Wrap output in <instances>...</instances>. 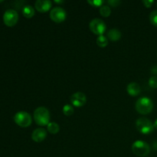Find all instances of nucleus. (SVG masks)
I'll return each mask as SVG.
<instances>
[{
    "instance_id": "39448f33",
    "label": "nucleus",
    "mask_w": 157,
    "mask_h": 157,
    "mask_svg": "<svg viewBox=\"0 0 157 157\" xmlns=\"http://www.w3.org/2000/svg\"><path fill=\"white\" fill-rule=\"evenodd\" d=\"M14 121L21 127H28L32 124V116L25 111H19L14 116Z\"/></svg>"
},
{
    "instance_id": "7ed1b4c3",
    "label": "nucleus",
    "mask_w": 157,
    "mask_h": 157,
    "mask_svg": "<svg viewBox=\"0 0 157 157\" xmlns=\"http://www.w3.org/2000/svg\"><path fill=\"white\" fill-rule=\"evenodd\" d=\"M136 127L138 131L142 134H150L154 130V126L151 121L145 117H140L136 120Z\"/></svg>"
},
{
    "instance_id": "6e6552de",
    "label": "nucleus",
    "mask_w": 157,
    "mask_h": 157,
    "mask_svg": "<svg viewBox=\"0 0 157 157\" xmlns=\"http://www.w3.org/2000/svg\"><path fill=\"white\" fill-rule=\"evenodd\" d=\"M67 13L63 8L56 6L53 8L50 12V18L53 21L56 23H61L65 20Z\"/></svg>"
},
{
    "instance_id": "9d476101",
    "label": "nucleus",
    "mask_w": 157,
    "mask_h": 157,
    "mask_svg": "<svg viewBox=\"0 0 157 157\" xmlns=\"http://www.w3.org/2000/svg\"><path fill=\"white\" fill-rule=\"evenodd\" d=\"M52 3L50 0H37L35 2V7L38 12L44 13L52 8Z\"/></svg>"
},
{
    "instance_id": "393cba45",
    "label": "nucleus",
    "mask_w": 157,
    "mask_h": 157,
    "mask_svg": "<svg viewBox=\"0 0 157 157\" xmlns=\"http://www.w3.org/2000/svg\"><path fill=\"white\" fill-rule=\"evenodd\" d=\"M153 147H154L155 150H157V140L153 143Z\"/></svg>"
},
{
    "instance_id": "f8f14e48",
    "label": "nucleus",
    "mask_w": 157,
    "mask_h": 157,
    "mask_svg": "<svg viewBox=\"0 0 157 157\" xmlns=\"http://www.w3.org/2000/svg\"><path fill=\"white\" fill-rule=\"evenodd\" d=\"M127 91L128 94L132 97H136L140 94L141 88L139 84L136 82H131L127 85Z\"/></svg>"
},
{
    "instance_id": "9b49d317",
    "label": "nucleus",
    "mask_w": 157,
    "mask_h": 157,
    "mask_svg": "<svg viewBox=\"0 0 157 157\" xmlns=\"http://www.w3.org/2000/svg\"><path fill=\"white\" fill-rule=\"evenodd\" d=\"M47 136V131L43 128H37L32 132V139L35 143H41Z\"/></svg>"
},
{
    "instance_id": "bb28decb",
    "label": "nucleus",
    "mask_w": 157,
    "mask_h": 157,
    "mask_svg": "<svg viewBox=\"0 0 157 157\" xmlns=\"http://www.w3.org/2000/svg\"><path fill=\"white\" fill-rule=\"evenodd\" d=\"M153 126H154V128L157 129V119L155 121V122L153 123Z\"/></svg>"
},
{
    "instance_id": "dca6fc26",
    "label": "nucleus",
    "mask_w": 157,
    "mask_h": 157,
    "mask_svg": "<svg viewBox=\"0 0 157 157\" xmlns=\"http://www.w3.org/2000/svg\"><path fill=\"white\" fill-rule=\"evenodd\" d=\"M97 44L101 48H105L108 44V38L104 35H99L97 38Z\"/></svg>"
},
{
    "instance_id": "ddd939ff",
    "label": "nucleus",
    "mask_w": 157,
    "mask_h": 157,
    "mask_svg": "<svg viewBox=\"0 0 157 157\" xmlns=\"http://www.w3.org/2000/svg\"><path fill=\"white\" fill-rule=\"evenodd\" d=\"M107 38L112 41H117L121 38V32L117 29H111L107 32Z\"/></svg>"
},
{
    "instance_id": "b1692460",
    "label": "nucleus",
    "mask_w": 157,
    "mask_h": 157,
    "mask_svg": "<svg viewBox=\"0 0 157 157\" xmlns=\"http://www.w3.org/2000/svg\"><path fill=\"white\" fill-rule=\"evenodd\" d=\"M151 73L153 74V75H154L155 76H156L157 75V65H155V66H153V67H152Z\"/></svg>"
},
{
    "instance_id": "2eb2a0df",
    "label": "nucleus",
    "mask_w": 157,
    "mask_h": 157,
    "mask_svg": "<svg viewBox=\"0 0 157 157\" xmlns=\"http://www.w3.org/2000/svg\"><path fill=\"white\" fill-rule=\"evenodd\" d=\"M47 130L51 134H56L59 132L60 127L57 123L50 122L47 126Z\"/></svg>"
},
{
    "instance_id": "6ab92c4d",
    "label": "nucleus",
    "mask_w": 157,
    "mask_h": 157,
    "mask_svg": "<svg viewBox=\"0 0 157 157\" xmlns=\"http://www.w3.org/2000/svg\"><path fill=\"white\" fill-rule=\"evenodd\" d=\"M150 21L153 25L157 27V10L152 11L150 15Z\"/></svg>"
},
{
    "instance_id": "cd10ccee",
    "label": "nucleus",
    "mask_w": 157,
    "mask_h": 157,
    "mask_svg": "<svg viewBox=\"0 0 157 157\" xmlns=\"http://www.w3.org/2000/svg\"><path fill=\"white\" fill-rule=\"evenodd\" d=\"M2 2V0H0V2Z\"/></svg>"
},
{
    "instance_id": "423d86ee",
    "label": "nucleus",
    "mask_w": 157,
    "mask_h": 157,
    "mask_svg": "<svg viewBox=\"0 0 157 157\" xmlns=\"http://www.w3.org/2000/svg\"><path fill=\"white\" fill-rule=\"evenodd\" d=\"M89 28L94 34L98 35H104L107 29L105 22L101 18H94L91 20L89 24Z\"/></svg>"
},
{
    "instance_id": "f257e3e1",
    "label": "nucleus",
    "mask_w": 157,
    "mask_h": 157,
    "mask_svg": "<svg viewBox=\"0 0 157 157\" xmlns=\"http://www.w3.org/2000/svg\"><path fill=\"white\" fill-rule=\"evenodd\" d=\"M135 108L139 113L147 115L151 113L153 109V103L148 97H142L136 101Z\"/></svg>"
},
{
    "instance_id": "4468645a",
    "label": "nucleus",
    "mask_w": 157,
    "mask_h": 157,
    "mask_svg": "<svg viewBox=\"0 0 157 157\" xmlns=\"http://www.w3.org/2000/svg\"><path fill=\"white\" fill-rule=\"evenodd\" d=\"M22 14L25 18H32L35 15V9L31 5H26L22 8Z\"/></svg>"
},
{
    "instance_id": "4be33fe9",
    "label": "nucleus",
    "mask_w": 157,
    "mask_h": 157,
    "mask_svg": "<svg viewBox=\"0 0 157 157\" xmlns=\"http://www.w3.org/2000/svg\"><path fill=\"white\" fill-rule=\"evenodd\" d=\"M107 2L112 7H117L121 4V1L119 0H108Z\"/></svg>"
},
{
    "instance_id": "5701e85b",
    "label": "nucleus",
    "mask_w": 157,
    "mask_h": 157,
    "mask_svg": "<svg viewBox=\"0 0 157 157\" xmlns=\"http://www.w3.org/2000/svg\"><path fill=\"white\" fill-rule=\"evenodd\" d=\"M143 3L145 6V7L147 8H150L152 6V5L154 3V1L153 0H144L143 1Z\"/></svg>"
},
{
    "instance_id": "20e7f679",
    "label": "nucleus",
    "mask_w": 157,
    "mask_h": 157,
    "mask_svg": "<svg viewBox=\"0 0 157 157\" xmlns=\"http://www.w3.org/2000/svg\"><path fill=\"white\" fill-rule=\"evenodd\" d=\"M132 151L138 156H146L150 153V147L143 140H136L132 144Z\"/></svg>"
},
{
    "instance_id": "a878e982",
    "label": "nucleus",
    "mask_w": 157,
    "mask_h": 157,
    "mask_svg": "<svg viewBox=\"0 0 157 157\" xmlns=\"http://www.w3.org/2000/svg\"><path fill=\"white\" fill-rule=\"evenodd\" d=\"M55 3H58V4H61V3H64V1H58V0H55Z\"/></svg>"
},
{
    "instance_id": "c85d7f7f",
    "label": "nucleus",
    "mask_w": 157,
    "mask_h": 157,
    "mask_svg": "<svg viewBox=\"0 0 157 157\" xmlns=\"http://www.w3.org/2000/svg\"><path fill=\"white\" fill-rule=\"evenodd\" d=\"M156 6H157V2H156Z\"/></svg>"
},
{
    "instance_id": "a211bd4d",
    "label": "nucleus",
    "mask_w": 157,
    "mask_h": 157,
    "mask_svg": "<svg viewBox=\"0 0 157 157\" xmlns=\"http://www.w3.org/2000/svg\"><path fill=\"white\" fill-rule=\"evenodd\" d=\"M62 110L64 114L67 117L71 116V115L74 113V112H75L73 106L71 105V104H65V105L63 107Z\"/></svg>"
},
{
    "instance_id": "1a4fd4ad",
    "label": "nucleus",
    "mask_w": 157,
    "mask_h": 157,
    "mask_svg": "<svg viewBox=\"0 0 157 157\" xmlns=\"http://www.w3.org/2000/svg\"><path fill=\"white\" fill-rule=\"evenodd\" d=\"M86 102H87V96L83 92H76L71 97V103L74 107H83Z\"/></svg>"
},
{
    "instance_id": "f03ea898",
    "label": "nucleus",
    "mask_w": 157,
    "mask_h": 157,
    "mask_svg": "<svg viewBox=\"0 0 157 157\" xmlns=\"http://www.w3.org/2000/svg\"><path fill=\"white\" fill-rule=\"evenodd\" d=\"M34 120L39 126H48L50 123V112L46 107H38L34 111Z\"/></svg>"
},
{
    "instance_id": "aec40b11",
    "label": "nucleus",
    "mask_w": 157,
    "mask_h": 157,
    "mask_svg": "<svg viewBox=\"0 0 157 157\" xmlns=\"http://www.w3.org/2000/svg\"><path fill=\"white\" fill-rule=\"evenodd\" d=\"M88 4H90V6H94V7H100L101 8V6H103L104 4V1H102V0H88L87 1Z\"/></svg>"
},
{
    "instance_id": "f3484780",
    "label": "nucleus",
    "mask_w": 157,
    "mask_h": 157,
    "mask_svg": "<svg viewBox=\"0 0 157 157\" xmlns=\"http://www.w3.org/2000/svg\"><path fill=\"white\" fill-rule=\"evenodd\" d=\"M100 13L103 17H108L111 14V9H110V6L107 5H103L101 8H100Z\"/></svg>"
},
{
    "instance_id": "0eeeda50",
    "label": "nucleus",
    "mask_w": 157,
    "mask_h": 157,
    "mask_svg": "<svg viewBox=\"0 0 157 157\" xmlns=\"http://www.w3.org/2000/svg\"><path fill=\"white\" fill-rule=\"evenodd\" d=\"M18 21V14L14 9H8L3 15V21L5 25L9 27L15 25Z\"/></svg>"
},
{
    "instance_id": "412c9836",
    "label": "nucleus",
    "mask_w": 157,
    "mask_h": 157,
    "mask_svg": "<svg viewBox=\"0 0 157 157\" xmlns=\"http://www.w3.org/2000/svg\"><path fill=\"white\" fill-rule=\"evenodd\" d=\"M149 85L152 88H157V76H153L149 79Z\"/></svg>"
}]
</instances>
